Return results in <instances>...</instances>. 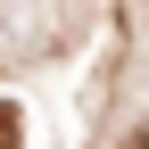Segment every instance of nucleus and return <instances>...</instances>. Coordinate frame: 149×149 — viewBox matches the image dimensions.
I'll list each match as a JSON object with an SVG mask.
<instances>
[{
  "label": "nucleus",
  "mask_w": 149,
  "mask_h": 149,
  "mask_svg": "<svg viewBox=\"0 0 149 149\" xmlns=\"http://www.w3.org/2000/svg\"><path fill=\"white\" fill-rule=\"evenodd\" d=\"M0 149H17V108L0 100Z\"/></svg>",
  "instance_id": "obj_1"
},
{
  "label": "nucleus",
  "mask_w": 149,
  "mask_h": 149,
  "mask_svg": "<svg viewBox=\"0 0 149 149\" xmlns=\"http://www.w3.org/2000/svg\"><path fill=\"white\" fill-rule=\"evenodd\" d=\"M133 149H149V133H141V141H133Z\"/></svg>",
  "instance_id": "obj_2"
}]
</instances>
